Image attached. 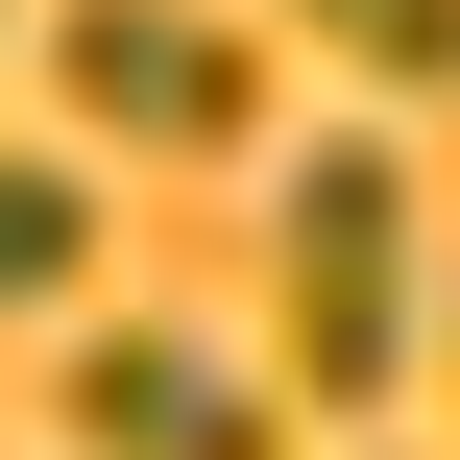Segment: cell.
<instances>
[{
	"mask_svg": "<svg viewBox=\"0 0 460 460\" xmlns=\"http://www.w3.org/2000/svg\"><path fill=\"white\" fill-rule=\"evenodd\" d=\"M73 291H97V170L0 146V315H73Z\"/></svg>",
	"mask_w": 460,
	"mask_h": 460,
	"instance_id": "277c9868",
	"label": "cell"
},
{
	"mask_svg": "<svg viewBox=\"0 0 460 460\" xmlns=\"http://www.w3.org/2000/svg\"><path fill=\"white\" fill-rule=\"evenodd\" d=\"M24 49H49V97H73V146H121V170H218V146L267 121V73H243V24H194V0H49Z\"/></svg>",
	"mask_w": 460,
	"mask_h": 460,
	"instance_id": "7a4b0ae2",
	"label": "cell"
},
{
	"mask_svg": "<svg viewBox=\"0 0 460 460\" xmlns=\"http://www.w3.org/2000/svg\"><path fill=\"white\" fill-rule=\"evenodd\" d=\"M0 24H24V0H0Z\"/></svg>",
	"mask_w": 460,
	"mask_h": 460,
	"instance_id": "8992f818",
	"label": "cell"
},
{
	"mask_svg": "<svg viewBox=\"0 0 460 460\" xmlns=\"http://www.w3.org/2000/svg\"><path fill=\"white\" fill-rule=\"evenodd\" d=\"M340 73H388V97H460V0H291Z\"/></svg>",
	"mask_w": 460,
	"mask_h": 460,
	"instance_id": "5b68a950",
	"label": "cell"
},
{
	"mask_svg": "<svg viewBox=\"0 0 460 460\" xmlns=\"http://www.w3.org/2000/svg\"><path fill=\"white\" fill-rule=\"evenodd\" d=\"M412 218H437V194H412L388 121L267 170V315H291V388H315V412H388V388H412V315H437V243H412Z\"/></svg>",
	"mask_w": 460,
	"mask_h": 460,
	"instance_id": "6da1fadb",
	"label": "cell"
},
{
	"mask_svg": "<svg viewBox=\"0 0 460 460\" xmlns=\"http://www.w3.org/2000/svg\"><path fill=\"white\" fill-rule=\"evenodd\" d=\"M49 437H73V460H291V412H243V364H218V340L97 315V340L49 364Z\"/></svg>",
	"mask_w": 460,
	"mask_h": 460,
	"instance_id": "3957f363",
	"label": "cell"
}]
</instances>
